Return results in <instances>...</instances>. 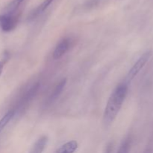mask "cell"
Returning a JSON list of instances; mask_svg holds the SVG:
<instances>
[{
	"label": "cell",
	"instance_id": "cell-5",
	"mask_svg": "<svg viewBox=\"0 0 153 153\" xmlns=\"http://www.w3.org/2000/svg\"><path fill=\"white\" fill-rule=\"evenodd\" d=\"M71 46V39L67 37L61 40L59 43L57 44L56 47L53 52V58L55 60L60 59L61 57L64 56L67 51L70 49Z\"/></svg>",
	"mask_w": 153,
	"mask_h": 153
},
{
	"label": "cell",
	"instance_id": "cell-12",
	"mask_svg": "<svg viewBox=\"0 0 153 153\" xmlns=\"http://www.w3.org/2000/svg\"><path fill=\"white\" fill-rule=\"evenodd\" d=\"M24 0H13V1L9 4V5L7 6L8 13H14V12L16 11V9L19 7V6L20 5L21 3Z\"/></svg>",
	"mask_w": 153,
	"mask_h": 153
},
{
	"label": "cell",
	"instance_id": "cell-2",
	"mask_svg": "<svg viewBox=\"0 0 153 153\" xmlns=\"http://www.w3.org/2000/svg\"><path fill=\"white\" fill-rule=\"evenodd\" d=\"M40 86V83H39V82H37V83H35L34 85H33L32 86L29 88V90L27 91L26 92L22 95V97H21L20 100L18 102L17 106H16V108L14 109L15 112L23 111V109L27 107V105L29 104L30 102H31V100L35 97L36 94L38 92Z\"/></svg>",
	"mask_w": 153,
	"mask_h": 153
},
{
	"label": "cell",
	"instance_id": "cell-8",
	"mask_svg": "<svg viewBox=\"0 0 153 153\" xmlns=\"http://www.w3.org/2000/svg\"><path fill=\"white\" fill-rule=\"evenodd\" d=\"M48 143V137L46 135L39 137L31 147L29 153H43Z\"/></svg>",
	"mask_w": 153,
	"mask_h": 153
},
{
	"label": "cell",
	"instance_id": "cell-16",
	"mask_svg": "<svg viewBox=\"0 0 153 153\" xmlns=\"http://www.w3.org/2000/svg\"><path fill=\"white\" fill-rule=\"evenodd\" d=\"M0 21H1V15H0Z\"/></svg>",
	"mask_w": 153,
	"mask_h": 153
},
{
	"label": "cell",
	"instance_id": "cell-1",
	"mask_svg": "<svg viewBox=\"0 0 153 153\" xmlns=\"http://www.w3.org/2000/svg\"><path fill=\"white\" fill-rule=\"evenodd\" d=\"M128 93V87L126 84H121L117 87L111 94L103 115L105 125L109 126L114 122L120 111Z\"/></svg>",
	"mask_w": 153,
	"mask_h": 153
},
{
	"label": "cell",
	"instance_id": "cell-14",
	"mask_svg": "<svg viewBox=\"0 0 153 153\" xmlns=\"http://www.w3.org/2000/svg\"><path fill=\"white\" fill-rule=\"evenodd\" d=\"M3 67H4V62H1V61H0V75H1V73H2Z\"/></svg>",
	"mask_w": 153,
	"mask_h": 153
},
{
	"label": "cell",
	"instance_id": "cell-9",
	"mask_svg": "<svg viewBox=\"0 0 153 153\" xmlns=\"http://www.w3.org/2000/svg\"><path fill=\"white\" fill-rule=\"evenodd\" d=\"M78 149V142L76 140H70L63 144L58 148L55 153H74Z\"/></svg>",
	"mask_w": 153,
	"mask_h": 153
},
{
	"label": "cell",
	"instance_id": "cell-10",
	"mask_svg": "<svg viewBox=\"0 0 153 153\" xmlns=\"http://www.w3.org/2000/svg\"><path fill=\"white\" fill-rule=\"evenodd\" d=\"M15 114H16V112H15L14 109H11V110L8 111L0 120V133L4 129V127L7 126V124L11 120L12 118L14 117Z\"/></svg>",
	"mask_w": 153,
	"mask_h": 153
},
{
	"label": "cell",
	"instance_id": "cell-11",
	"mask_svg": "<svg viewBox=\"0 0 153 153\" xmlns=\"http://www.w3.org/2000/svg\"><path fill=\"white\" fill-rule=\"evenodd\" d=\"M130 147H131V140L129 138L126 139L120 146L117 153H129Z\"/></svg>",
	"mask_w": 153,
	"mask_h": 153
},
{
	"label": "cell",
	"instance_id": "cell-13",
	"mask_svg": "<svg viewBox=\"0 0 153 153\" xmlns=\"http://www.w3.org/2000/svg\"><path fill=\"white\" fill-rule=\"evenodd\" d=\"M112 151H113V144L111 143H109L106 146L104 153H112Z\"/></svg>",
	"mask_w": 153,
	"mask_h": 153
},
{
	"label": "cell",
	"instance_id": "cell-3",
	"mask_svg": "<svg viewBox=\"0 0 153 153\" xmlns=\"http://www.w3.org/2000/svg\"><path fill=\"white\" fill-rule=\"evenodd\" d=\"M151 55H152V52L151 51H147V52H144L138 58V60L134 63V64L130 69V70L128 73V75H127V80L128 82H131V80H133L135 78V76L138 74L139 72L143 68V67L148 62V61L150 58Z\"/></svg>",
	"mask_w": 153,
	"mask_h": 153
},
{
	"label": "cell",
	"instance_id": "cell-15",
	"mask_svg": "<svg viewBox=\"0 0 153 153\" xmlns=\"http://www.w3.org/2000/svg\"><path fill=\"white\" fill-rule=\"evenodd\" d=\"M143 153H151V150L149 149H146Z\"/></svg>",
	"mask_w": 153,
	"mask_h": 153
},
{
	"label": "cell",
	"instance_id": "cell-4",
	"mask_svg": "<svg viewBox=\"0 0 153 153\" xmlns=\"http://www.w3.org/2000/svg\"><path fill=\"white\" fill-rule=\"evenodd\" d=\"M18 22V16L14 13H8L1 15L0 26L2 31L9 32L16 28Z\"/></svg>",
	"mask_w": 153,
	"mask_h": 153
},
{
	"label": "cell",
	"instance_id": "cell-7",
	"mask_svg": "<svg viewBox=\"0 0 153 153\" xmlns=\"http://www.w3.org/2000/svg\"><path fill=\"white\" fill-rule=\"evenodd\" d=\"M53 1L54 0H44L41 4H39L35 9H34V10L31 12L29 16H28V20H33V19H34L35 18H37L39 15H40L42 13H43V12L49 7V5L53 2Z\"/></svg>",
	"mask_w": 153,
	"mask_h": 153
},
{
	"label": "cell",
	"instance_id": "cell-6",
	"mask_svg": "<svg viewBox=\"0 0 153 153\" xmlns=\"http://www.w3.org/2000/svg\"><path fill=\"white\" fill-rule=\"evenodd\" d=\"M66 84H67V79H61V80L58 82V85L55 86V88H54L52 94H51L50 96L49 97V99H48L47 101L48 104H52V102H54L59 97V96L61 95V93L64 91V88H65Z\"/></svg>",
	"mask_w": 153,
	"mask_h": 153
}]
</instances>
